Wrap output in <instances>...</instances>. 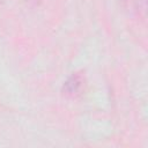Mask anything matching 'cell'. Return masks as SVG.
I'll return each instance as SVG.
<instances>
[{
    "label": "cell",
    "mask_w": 148,
    "mask_h": 148,
    "mask_svg": "<svg viewBox=\"0 0 148 148\" xmlns=\"http://www.w3.org/2000/svg\"><path fill=\"white\" fill-rule=\"evenodd\" d=\"M83 84H84V76L79 72L73 73L64 82L62 92L67 96H75V95L80 94V91L83 88Z\"/></svg>",
    "instance_id": "1"
},
{
    "label": "cell",
    "mask_w": 148,
    "mask_h": 148,
    "mask_svg": "<svg viewBox=\"0 0 148 148\" xmlns=\"http://www.w3.org/2000/svg\"><path fill=\"white\" fill-rule=\"evenodd\" d=\"M136 8L140 10H146V0H136Z\"/></svg>",
    "instance_id": "2"
},
{
    "label": "cell",
    "mask_w": 148,
    "mask_h": 148,
    "mask_svg": "<svg viewBox=\"0 0 148 148\" xmlns=\"http://www.w3.org/2000/svg\"><path fill=\"white\" fill-rule=\"evenodd\" d=\"M31 2H34V3H38V2H40V1H43V0H30Z\"/></svg>",
    "instance_id": "3"
},
{
    "label": "cell",
    "mask_w": 148,
    "mask_h": 148,
    "mask_svg": "<svg viewBox=\"0 0 148 148\" xmlns=\"http://www.w3.org/2000/svg\"><path fill=\"white\" fill-rule=\"evenodd\" d=\"M2 1H3V0H0V5H1V3H2Z\"/></svg>",
    "instance_id": "4"
}]
</instances>
